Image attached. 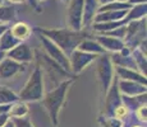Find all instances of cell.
<instances>
[{"label":"cell","instance_id":"obj_1","mask_svg":"<svg viewBox=\"0 0 147 127\" xmlns=\"http://www.w3.org/2000/svg\"><path fill=\"white\" fill-rule=\"evenodd\" d=\"M40 35L45 36L53 41L56 46L59 47L64 53L69 57L70 53L74 50H77L78 45L81 43L83 39L91 38V33L87 31H72L69 28H64V29H46V28H37Z\"/></svg>","mask_w":147,"mask_h":127},{"label":"cell","instance_id":"obj_2","mask_svg":"<svg viewBox=\"0 0 147 127\" xmlns=\"http://www.w3.org/2000/svg\"><path fill=\"white\" fill-rule=\"evenodd\" d=\"M72 83H73L72 79H67V80L61 81L58 86L49 90L42 98V103H44L45 109L49 113L51 123L55 126L59 123V113H60V109L63 107L64 102H65L68 89H69Z\"/></svg>","mask_w":147,"mask_h":127},{"label":"cell","instance_id":"obj_3","mask_svg":"<svg viewBox=\"0 0 147 127\" xmlns=\"http://www.w3.org/2000/svg\"><path fill=\"white\" fill-rule=\"evenodd\" d=\"M45 95V83H44V72L41 67L36 65L33 72L30 75L28 80L24 84L23 89L19 92L18 98L21 102H37L42 100Z\"/></svg>","mask_w":147,"mask_h":127},{"label":"cell","instance_id":"obj_4","mask_svg":"<svg viewBox=\"0 0 147 127\" xmlns=\"http://www.w3.org/2000/svg\"><path fill=\"white\" fill-rule=\"evenodd\" d=\"M33 55H35V57L37 59V61H38L37 65L41 67V70H45L46 76L50 78V81H51V79H53V88L58 86L61 81L67 80V79H64V76L70 78L72 74L67 72L65 70H64L61 66H59L55 61H53L51 59L47 57V56L45 55V52H41L40 50H36L35 52H33Z\"/></svg>","mask_w":147,"mask_h":127},{"label":"cell","instance_id":"obj_5","mask_svg":"<svg viewBox=\"0 0 147 127\" xmlns=\"http://www.w3.org/2000/svg\"><path fill=\"white\" fill-rule=\"evenodd\" d=\"M146 39V18L138 21L129 22L127 24L125 36H124V45L131 50L137 49L140 43Z\"/></svg>","mask_w":147,"mask_h":127},{"label":"cell","instance_id":"obj_6","mask_svg":"<svg viewBox=\"0 0 147 127\" xmlns=\"http://www.w3.org/2000/svg\"><path fill=\"white\" fill-rule=\"evenodd\" d=\"M38 39H40L41 45H42V49H44L45 55L47 56L49 59H51L53 61H55L59 66H61L67 72L72 74L70 72V64H69V59L65 53L63 52L53 41H50L49 38H46L45 36H42L38 33ZM73 75V74H72Z\"/></svg>","mask_w":147,"mask_h":127},{"label":"cell","instance_id":"obj_7","mask_svg":"<svg viewBox=\"0 0 147 127\" xmlns=\"http://www.w3.org/2000/svg\"><path fill=\"white\" fill-rule=\"evenodd\" d=\"M96 65H97V75L98 80L101 83V88H102L104 95L106 94L107 89H109L110 84H111L113 79H114V69H113V64L110 57L104 53V55H98L96 59Z\"/></svg>","mask_w":147,"mask_h":127},{"label":"cell","instance_id":"obj_8","mask_svg":"<svg viewBox=\"0 0 147 127\" xmlns=\"http://www.w3.org/2000/svg\"><path fill=\"white\" fill-rule=\"evenodd\" d=\"M84 0H68V25L72 31H82Z\"/></svg>","mask_w":147,"mask_h":127},{"label":"cell","instance_id":"obj_9","mask_svg":"<svg viewBox=\"0 0 147 127\" xmlns=\"http://www.w3.org/2000/svg\"><path fill=\"white\" fill-rule=\"evenodd\" d=\"M98 55H94V53H87V52H82L80 50H74L69 59V64H70V72L72 74H80L81 71H83V69H86L91 63L97 59Z\"/></svg>","mask_w":147,"mask_h":127},{"label":"cell","instance_id":"obj_10","mask_svg":"<svg viewBox=\"0 0 147 127\" xmlns=\"http://www.w3.org/2000/svg\"><path fill=\"white\" fill-rule=\"evenodd\" d=\"M5 57L12 59V60L17 61V63H19V64H28L35 60L33 51L31 50V47L28 46L27 43H24V42H21V43L17 45L14 49L8 51V52L5 53Z\"/></svg>","mask_w":147,"mask_h":127},{"label":"cell","instance_id":"obj_11","mask_svg":"<svg viewBox=\"0 0 147 127\" xmlns=\"http://www.w3.org/2000/svg\"><path fill=\"white\" fill-rule=\"evenodd\" d=\"M106 104H105V113L107 117H113V112L118 106L121 104V98L118 89V76H114L109 89L106 92Z\"/></svg>","mask_w":147,"mask_h":127},{"label":"cell","instance_id":"obj_12","mask_svg":"<svg viewBox=\"0 0 147 127\" xmlns=\"http://www.w3.org/2000/svg\"><path fill=\"white\" fill-rule=\"evenodd\" d=\"M24 64H19L12 59L5 57L0 63V79H10L24 71Z\"/></svg>","mask_w":147,"mask_h":127},{"label":"cell","instance_id":"obj_13","mask_svg":"<svg viewBox=\"0 0 147 127\" xmlns=\"http://www.w3.org/2000/svg\"><path fill=\"white\" fill-rule=\"evenodd\" d=\"M95 41L105 51H111V52H119L125 46L123 39L111 37V36L107 35H97L95 37Z\"/></svg>","mask_w":147,"mask_h":127},{"label":"cell","instance_id":"obj_14","mask_svg":"<svg viewBox=\"0 0 147 127\" xmlns=\"http://www.w3.org/2000/svg\"><path fill=\"white\" fill-rule=\"evenodd\" d=\"M118 89L123 95H128V97H136V95L145 94L147 92L146 85L129 80H120L118 83Z\"/></svg>","mask_w":147,"mask_h":127},{"label":"cell","instance_id":"obj_15","mask_svg":"<svg viewBox=\"0 0 147 127\" xmlns=\"http://www.w3.org/2000/svg\"><path fill=\"white\" fill-rule=\"evenodd\" d=\"M100 4L97 0H84L83 1V18H82V28H88L94 24V19L97 14Z\"/></svg>","mask_w":147,"mask_h":127},{"label":"cell","instance_id":"obj_16","mask_svg":"<svg viewBox=\"0 0 147 127\" xmlns=\"http://www.w3.org/2000/svg\"><path fill=\"white\" fill-rule=\"evenodd\" d=\"M115 72H117L118 78H120V80H129V81H136L140 83L142 85H146L147 80L146 76L142 75L140 71L137 70H132V69H125V67H115Z\"/></svg>","mask_w":147,"mask_h":127},{"label":"cell","instance_id":"obj_17","mask_svg":"<svg viewBox=\"0 0 147 127\" xmlns=\"http://www.w3.org/2000/svg\"><path fill=\"white\" fill-rule=\"evenodd\" d=\"M9 31L14 37L21 42H24L32 35V28H31V25L24 23V22H16L13 25L9 27Z\"/></svg>","mask_w":147,"mask_h":127},{"label":"cell","instance_id":"obj_18","mask_svg":"<svg viewBox=\"0 0 147 127\" xmlns=\"http://www.w3.org/2000/svg\"><path fill=\"white\" fill-rule=\"evenodd\" d=\"M128 10H109V12L97 13L94 19V23H107V22L121 21L127 15Z\"/></svg>","mask_w":147,"mask_h":127},{"label":"cell","instance_id":"obj_19","mask_svg":"<svg viewBox=\"0 0 147 127\" xmlns=\"http://www.w3.org/2000/svg\"><path fill=\"white\" fill-rule=\"evenodd\" d=\"M77 50L82 51V52L87 53H94V55H104L106 52L97 42L95 41V38H86L78 45Z\"/></svg>","mask_w":147,"mask_h":127},{"label":"cell","instance_id":"obj_20","mask_svg":"<svg viewBox=\"0 0 147 127\" xmlns=\"http://www.w3.org/2000/svg\"><path fill=\"white\" fill-rule=\"evenodd\" d=\"M111 60V64L117 65L119 67H125V69H132V70H137V66H136V63L131 55L129 56H123L120 55L119 52H114L113 57H110Z\"/></svg>","mask_w":147,"mask_h":127},{"label":"cell","instance_id":"obj_21","mask_svg":"<svg viewBox=\"0 0 147 127\" xmlns=\"http://www.w3.org/2000/svg\"><path fill=\"white\" fill-rule=\"evenodd\" d=\"M17 18V7L12 4H3L0 7V23H10Z\"/></svg>","mask_w":147,"mask_h":127},{"label":"cell","instance_id":"obj_22","mask_svg":"<svg viewBox=\"0 0 147 127\" xmlns=\"http://www.w3.org/2000/svg\"><path fill=\"white\" fill-rule=\"evenodd\" d=\"M19 43H21V41H18V39L10 33V31L8 29L7 32H4V35L0 37V51L7 53L8 51L14 49V47Z\"/></svg>","mask_w":147,"mask_h":127},{"label":"cell","instance_id":"obj_23","mask_svg":"<svg viewBox=\"0 0 147 127\" xmlns=\"http://www.w3.org/2000/svg\"><path fill=\"white\" fill-rule=\"evenodd\" d=\"M28 112H30V108H28L27 103L18 100L10 106V109H9V112H8V114L12 118H22V117H26L28 114Z\"/></svg>","mask_w":147,"mask_h":127},{"label":"cell","instance_id":"obj_24","mask_svg":"<svg viewBox=\"0 0 147 127\" xmlns=\"http://www.w3.org/2000/svg\"><path fill=\"white\" fill-rule=\"evenodd\" d=\"M131 56L133 57L134 63H136V66L137 69L140 70V72L142 75L146 76V70H147V63H146V55L143 52H141L138 49H133L131 52Z\"/></svg>","mask_w":147,"mask_h":127},{"label":"cell","instance_id":"obj_25","mask_svg":"<svg viewBox=\"0 0 147 127\" xmlns=\"http://www.w3.org/2000/svg\"><path fill=\"white\" fill-rule=\"evenodd\" d=\"M18 100V94H16L13 90L8 89L7 86L0 85V104H13Z\"/></svg>","mask_w":147,"mask_h":127},{"label":"cell","instance_id":"obj_26","mask_svg":"<svg viewBox=\"0 0 147 127\" xmlns=\"http://www.w3.org/2000/svg\"><path fill=\"white\" fill-rule=\"evenodd\" d=\"M132 8V5L129 3H120V1H113L109 3L106 5H101L98 7L97 13L102 12H109V10H129Z\"/></svg>","mask_w":147,"mask_h":127},{"label":"cell","instance_id":"obj_27","mask_svg":"<svg viewBox=\"0 0 147 127\" xmlns=\"http://www.w3.org/2000/svg\"><path fill=\"white\" fill-rule=\"evenodd\" d=\"M125 31H127V25H121V27H118L113 31H109L106 33H102V35H107L111 36V37L119 38V39H124V36H125Z\"/></svg>","mask_w":147,"mask_h":127},{"label":"cell","instance_id":"obj_28","mask_svg":"<svg viewBox=\"0 0 147 127\" xmlns=\"http://www.w3.org/2000/svg\"><path fill=\"white\" fill-rule=\"evenodd\" d=\"M16 127H35L33 123L28 117H22V118H12Z\"/></svg>","mask_w":147,"mask_h":127},{"label":"cell","instance_id":"obj_29","mask_svg":"<svg viewBox=\"0 0 147 127\" xmlns=\"http://www.w3.org/2000/svg\"><path fill=\"white\" fill-rule=\"evenodd\" d=\"M134 116H136V118H137L140 122H145L146 123V120H147V108H146V106H141L140 108H137L136 109V112H134Z\"/></svg>","mask_w":147,"mask_h":127},{"label":"cell","instance_id":"obj_30","mask_svg":"<svg viewBox=\"0 0 147 127\" xmlns=\"http://www.w3.org/2000/svg\"><path fill=\"white\" fill-rule=\"evenodd\" d=\"M10 120V116L8 114V113H3V114H0V127H3V126H5L8 123V121Z\"/></svg>","mask_w":147,"mask_h":127},{"label":"cell","instance_id":"obj_31","mask_svg":"<svg viewBox=\"0 0 147 127\" xmlns=\"http://www.w3.org/2000/svg\"><path fill=\"white\" fill-rule=\"evenodd\" d=\"M10 106H12V104H0V114L8 113L10 109Z\"/></svg>","mask_w":147,"mask_h":127},{"label":"cell","instance_id":"obj_32","mask_svg":"<svg viewBox=\"0 0 147 127\" xmlns=\"http://www.w3.org/2000/svg\"><path fill=\"white\" fill-rule=\"evenodd\" d=\"M10 25L9 24H5V23H0V37H1L3 35H4V32H7L8 29H9Z\"/></svg>","mask_w":147,"mask_h":127},{"label":"cell","instance_id":"obj_33","mask_svg":"<svg viewBox=\"0 0 147 127\" xmlns=\"http://www.w3.org/2000/svg\"><path fill=\"white\" fill-rule=\"evenodd\" d=\"M128 3L133 7V5H141V4H146L147 0H128Z\"/></svg>","mask_w":147,"mask_h":127},{"label":"cell","instance_id":"obj_34","mask_svg":"<svg viewBox=\"0 0 147 127\" xmlns=\"http://www.w3.org/2000/svg\"><path fill=\"white\" fill-rule=\"evenodd\" d=\"M8 4H12V5H18V4H23L26 3L27 0H5Z\"/></svg>","mask_w":147,"mask_h":127},{"label":"cell","instance_id":"obj_35","mask_svg":"<svg viewBox=\"0 0 147 127\" xmlns=\"http://www.w3.org/2000/svg\"><path fill=\"white\" fill-rule=\"evenodd\" d=\"M113 1H115V0H97V3L100 4V7H101V5L109 4V3H113Z\"/></svg>","mask_w":147,"mask_h":127},{"label":"cell","instance_id":"obj_36","mask_svg":"<svg viewBox=\"0 0 147 127\" xmlns=\"http://www.w3.org/2000/svg\"><path fill=\"white\" fill-rule=\"evenodd\" d=\"M3 127H16V126H14V122L12 121V118H10V120L8 121V123H7V125H5V126H3Z\"/></svg>","mask_w":147,"mask_h":127},{"label":"cell","instance_id":"obj_37","mask_svg":"<svg viewBox=\"0 0 147 127\" xmlns=\"http://www.w3.org/2000/svg\"><path fill=\"white\" fill-rule=\"evenodd\" d=\"M4 59H5V52H1V51H0V63H1Z\"/></svg>","mask_w":147,"mask_h":127},{"label":"cell","instance_id":"obj_38","mask_svg":"<svg viewBox=\"0 0 147 127\" xmlns=\"http://www.w3.org/2000/svg\"><path fill=\"white\" fill-rule=\"evenodd\" d=\"M115 1H120V3H128V0H115Z\"/></svg>","mask_w":147,"mask_h":127},{"label":"cell","instance_id":"obj_39","mask_svg":"<svg viewBox=\"0 0 147 127\" xmlns=\"http://www.w3.org/2000/svg\"><path fill=\"white\" fill-rule=\"evenodd\" d=\"M4 3H5V0H0V7H1V5L4 4Z\"/></svg>","mask_w":147,"mask_h":127},{"label":"cell","instance_id":"obj_40","mask_svg":"<svg viewBox=\"0 0 147 127\" xmlns=\"http://www.w3.org/2000/svg\"><path fill=\"white\" fill-rule=\"evenodd\" d=\"M131 127H143V126H141V125H133V126H131Z\"/></svg>","mask_w":147,"mask_h":127},{"label":"cell","instance_id":"obj_41","mask_svg":"<svg viewBox=\"0 0 147 127\" xmlns=\"http://www.w3.org/2000/svg\"><path fill=\"white\" fill-rule=\"evenodd\" d=\"M36 1H37V3H38V1H44V0H36Z\"/></svg>","mask_w":147,"mask_h":127}]
</instances>
